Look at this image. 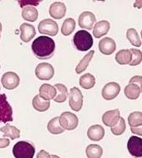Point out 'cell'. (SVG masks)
I'll use <instances>...</instances> for the list:
<instances>
[{"label":"cell","instance_id":"44dd1931","mask_svg":"<svg viewBox=\"0 0 142 158\" xmlns=\"http://www.w3.org/2000/svg\"><path fill=\"white\" fill-rule=\"evenodd\" d=\"M39 95L46 101H50L54 99L56 96V89L49 84H43L40 87Z\"/></svg>","mask_w":142,"mask_h":158},{"label":"cell","instance_id":"7a4b0ae2","mask_svg":"<svg viewBox=\"0 0 142 158\" xmlns=\"http://www.w3.org/2000/svg\"><path fill=\"white\" fill-rule=\"evenodd\" d=\"M73 41L76 48L81 52L88 51L93 44L92 35L85 30L77 31L74 35Z\"/></svg>","mask_w":142,"mask_h":158},{"label":"cell","instance_id":"5bb4252c","mask_svg":"<svg viewBox=\"0 0 142 158\" xmlns=\"http://www.w3.org/2000/svg\"><path fill=\"white\" fill-rule=\"evenodd\" d=\"M67 12V6L63 2H55L51 5L49 14L54 19H62L64 18Z\"/></svg>","mask_w":142,"mask_h":158},{"label":"cell","instance_id":"d6986e66","mask_svg":"<svg viewBox=\"0 0 142 158\" xmlns=\"http://www.w3.org/2000/svg\"><path fill=\"white\" fill-rule=\"evenodd\" d=\"M124 94L126 97L130 100H136L141 94V87L135 83L130 82L126 85L124 89Z\"/></svg>","mask_w":142,"mask_h":158},{"label":"cell","instance_id":"484cf974","mask_svg":"<svg viewBox=\"0 0 142 158\" xmlns=\"http://www.w3.org/2000/svg\"><path fill=\"white\" fill-rule=\"evenodd\" d=\"M94 53H95L94 51H90L88 54H86L84 56V58L79 62V63L77 64V67H76L75 70L77 74H81L82 72H84L86 70L87 67H88L90 61L92 60V57H93Z\"/></svg>","mask_w":142,"mask_h":158},{"label":"cell","instance_id":"277c9868","mask_svg":"<svg viewBox=\"0 0 142 158\" xmlns=\"http://www.w3.org/2000/svg\"><path fill=\"white\" fill-rule=\"evenodd\" d=\"M13 121V109L6 94H0V123Z\"/></svg>","mask_w":142,"mask_h":158},{"label":"cell","instance_id":"f1b7e54d","mask_svg":"<svg viewBox=\"0 0 142 158\" xmlns=\"http://www.w3.org/2000/svg\"><path fill=\"white\" fill-rule=\"evenodd\" d=\"M86 155L88 158H100L103 155V149L99 145L91 144L86 148Z\"/></svg>","mask_w":142,"mask_h":158},{"label":"cell","instance_id":"74e56055","mask_svg":"<svg viewBox=\"0 0 142 158\" xmlns=\"http://www.w3.org/2000/svg\"><path fill=\"white\" fill-rule=\"evenodd\" d=\"M131 131L133 134H136L137 135H142V130L141 127H133L131 128Z\"/></svg>","mask_w":142,"mask_h":158},{"label":"cell","instance_id":"4316f807","mask_svg":"<svg viewBox=\"0 0 142 158\" xmlns=\"http://www.w3.org/2000/svg\"><path fill=\"white\" fill-rule=\"evenodd\" d=\"M47 130L50 133L53 135H59V134L63 133L65 131L60 125L59 117H55L49 121L47 124Z\"/></svg>","mask_w":142,"mask_h":158},{"label":"cell","instance_id":"30bf717a","mask_svg":"<svg viewBox=\"0 0 142 158\" xmlns=\"http://www.w3.org/2000/svg\"><path fill=\"white\" fill-rule=\"evenodd\" d=\"M142 139L137 136L130 137L127 143L128 150L132 156L141 158L142 156Z\"/></svg>","mask_w":142,"mask_h":158},{"label":"cell","instance_id":"2e32d148","mask_svg":"<svg viewBox=\"0 0 142 158\" xmlns=\"http://www.w3.org/2000/svg\"><path fill=\"white\" fill-rule=\"evenodd\" d=\"M21 40L22 41L28 43L36 35V29L33 25L28 23H23L20 26Z\"/></svg>","mask_w":142,"mask_h":158},{"label":"cell","instance_id":"3957f363","mask_svg":"<svg viewBox=\"0 0 142 158\" xmlns=\"http://www.w3.org/2000/svg\"><path fill=\"white\" fill-rule=\"evenodd\" d=\"M13 154L15 158H33L35 147L30 142L21 141L13 147Z\"/></svg>","mask_w":142,"mask_h":158},{"label":"cell","instance_id":"9c48e42d","mask_svg":"<svg viewBox=\"0 0 142 158\" xmlns=\"http://www.w3.org/2000/svg\"><path fill=\"white\" fill-rule=\"evenodd\" d=\"M2 86L6 89L12 90L16 89L20 83V77L14 72H6L1 78Z\"/></svg>","mask_w":142,"mask_h":158},{"label":"cell","instance_id":"ba28073f","mask_svg":"<svg viewBox=\"0 0 142 158\" xmlns=\"http://www.w3.org/2000/svg\"><path fill=\"white\" fill-rule=\"evenodd\" d=\"M39 32L42 34L49 36H56L59 32V25L52 19H44L40 22L38 25Z\"/></svg>","mask_w":142,"mask_h":158},{"label":"cell","instance_id":"4dcf8cb0","mask_svg":"<svg viewBox=\"0 0 142 158\" xmlns=\"http://www.w3.org/2000/svg\"><path fill=\"white\" fill-rule=\"evenodd\" d=\"M128 123L130 128L138 127L142 125V113L141 111H134L128 116Z\"/></svg>","mask_w":142,"mask_h":158},{"label":"cell","instance_id":"e0dca14e","mask_svg":"<svg viewBox=\"0 0 142 158\" xmlns=\"http://www.w3.org/2000/svg\"><path fill=\"white\" fill-rule=\"evenodd\" d=\"M105 131L102 126L100 125H93V126L90 127L87 131V135L88 138L92 141L97 142L103 139L104 137Z\"/></svg>","mask_w":142,"mask_h":158},{"label":"cell","instance_id":"ffe728a7","mask_svg":"<svg viewBox=\"0 0 142 158\" xmlns=\"http://www.w3.org/2000/svg\"><path fill=\"white\" fill-rule=\"evenodd\" d=\"M110 29V23L108 21H99L94 25L93 35L95 38H100L106 35Z\"/></svg>","mask_w":142,"mask_h":158},{"label":"cell","instance_id":"8fae6325","mask_svg":"<svg viewBox=\"0 0 142 158\" xmlns=\"http://www.w3.org/2000/svg\"><path fill=\"white\" fill-rule=\"evenodd\" d=\"M96 22V18L93 13L90 11H85L81 13L78 19V25L82 29L91 30Z\"/></svg>","mask_w":142,"mask_h":158},{"label":"cell","instance_id":"7402d4cb","mask_svg":"<svg viewBox=\"0 0 142 158\" xmlns=\"http://www.w3.org/2000/svg\"><path fill=\"white\" fill-rule=\"evenodd\" d=\"M54 87L56 89V96L54 98L55 101L57 103L65 102L68 97V90L65 85L55 84Z\"/></svg>","mask_w":142,"mask_h":158},{"label":"cell","instance_id":"e575fe53","mask_svg":"<svg viewBox=\"0 0 142 158\" xmlns=\"http://www.w3.org/2000/svg\"><path fill=\"white\" fill-rule=\"evenodd\" d=\"M141 81H142L141 76H134V77H133L130 80V82L135 83V84L138 85L140 87H141Z\"/></svg>","mask_w":142,"mask_h":158},{"label":"cell","instance_id":"9a60e30c","mask_svg":"<svg viewBox=\"0 0 142 158\" xmlns=\"http://www.w3.org/2000/svg\"><path fill=\"white\" fill-rule=\"evenodd\" d=\"M99 49L102 54L107 56L112 55L116 49V44L112 38H103L99 43Z\"/></svg>","mask_w":142,"mask_h":158},{"label":"cell","instance_id":"83f0119b","mask_svg":"<svg viewBox=\"0 0 142 158\" xmlns=\"http://www.w3.org/2000/svg\"><path fill=\"white\" fill-rule=\"evenodd\" d=\"M80 85L85 89L93 88L95 84V78L92 74H85L80 77Z\"/></svg>","mask_w":142,"mask_h":158},{"label":"cell","instance_id":"6da1fadb","mask_svg":"<svg viewBox=\"0 0 142 158\" xmlns=\"http://www.w3.org/2000/svg\"><path fill=\"white\" fill-rule=\"evenodd\" d=\"M32 50L38 59H50L55 50V43L52 38L46 36H39L32 44Z\"/></svg>","mask_w":142,"mask_h":158},{"label":"cell","instance_id":"ab89813d","mask_svg":"<svg viewBox=\"0 0 142 158\" xmlns=\"http://www.w3.org/2000/svg\"><path fill=\"white\" fill-rule=\"evenodd\" d=\"M0 31H2V24L0 23Z\"/></svg>","mask_w":142,"mask_h":158},{"label":"cell","instance_id":"52a82bcc","mask_svg":"<svg viewBox=\"0 0 142 158\" xmlns=\"http://www.w3.org/2000/svg\"><path fill=\"white\" fill-rule=\"evenodd\" d=\"M35 73H36V77L40 80L48 81L54 76L55 70L52 65H51L50 63H42L37 65Z\"/></svg>","mask_w":142,"mask_h":158},{"label":"cell","instance_id":"60d3db41","mask_svg":"<svg viewBox=\"0 0 142 158\" xmlns=\"http://www.w3.org/2000/svg\"><path fill=\"white\" fill-rule=\"evenodd\" d=\"M0 32H1V31H0ZM0 36H1V34H0Z\"/></svg>","mask_w":142,"mask_h":158},{"label":"cell","instance_id":"8d00e7d4","mask_svg":"<svg viewBox=\"0 0 142 158\" xmlns=\"http://www.w3.org/2000/svg\"><path fill=\"white\" fill-rule=\"evenodd\" d=\"M36 158H51V156L47 152H46L45 150L42 149V150H40V152L37 153Z\"/></svg>","mask_w":142,"mask_h":158},{"label":"cell","instance_id":"d6a6232c","mask_svg":"<svg viewBox=\"0 0 142 158\" xmlns=\"http://www.w3.org/2000/svg\"><path fill=\"white\" fill-rule=\"evenodd\" d=\"M126 122H125V119L123 118H119V122L116 125H115L114 127H111L112 130V132L115 135H121L124 133L125 131H126Z\"/></svg>","mask_w":142,"mask_h":158},{"label":"cell","instance_id":"f546056e","mask_svg":"<svg viewBox=\"0 0 142 158\" xmlns=\"http://www.w3.org/2000/svg\"><path fill=\"white\" fill-rule=\"evenodd\" d=\"M76 27V22L73 18H67L64 21L61 28V32L63 35L67 36H70L74 31Z\"/></svg>","mask_w":142,"mask_h":158},{"label":"cell","instance_id":"7c38bea8","mask_svg":"<svg viewBox=\"0 0 142 158\" xmlns=\"http://www.w3.org/2000/svg\"><path fill=\"white\" fill-rule=\"evenodd\" d=\"M120 85L116 82H109L104 85L102 90V97L106 101H112L119 95Z\"/></svg>","mask_w":142,"mask_h":158},{"label":"cell","instance_id":"836d02e7","mask_svg":"<svg viewBox=\"0 0 142 158\" xmlns=\"http://www.w3.org/2000/svg\"><path fill=\"white\" fill-rule=\"evenodd\" d=\"M130 52L132 53V60L130 62V66H137L141 63L142 61V52L141 51L137 49L131 48Z\"/></svg>","mask_w":142,"mask_h":158},{"label":"cell","instance_id":"ac0fdd59","mask_svg":"<svg viewBox=\"0 0 142 158\" xmlns=\"http://www.w3.org/2000/svg\"><path fill=\"white\" fill-rule=\"evenodd\" d=\"M22 18L28 22H36L38 18V10L34 6L28 5L24 6L22 13Z\"/></svg>","mask_w":142,"mask_h":158},{"label":"cell","instance_id":"5b68a950","mask_svg":"<svg viewBox=\"0 0 142 158\" xmlns=\"http://www.w3.org/2000/svg\"><path fill=\"white\" fill-rule=\"evenodd\" d=\"M59 123L62 127L67 131H73L76 129L78 125V118L75 114L65 111L62 113L59 118Z\"/></svg>","mask_w":142,"mask_h":158},{"label":"cell","instance_id":"603a6c76","mask_svg":"<svg viewBox=\"0 0 142 158\" xmlns=\"http://www.w3.org/2000/svg\"><path fill=\"white\" fill-rule=\"evenodd\" d=\"M0 131L3 134L4 137H8L12 140L20 138V131L17 127L7 124L6 126L0 128Z\"/></svg>","mask_w":142,"mask_h":158},{"label":"cell","instance_id":"1f68e13d","mask_svg":"<svg viewBox=\"0 0 142 158\" xmlns=\"http://www.w3.org/2000/svg\"><path fill=\"white\" fill-rule=\"evenodd\" d=\"M126 37L128 40L130 42V44L136 47H140L141 46V39L139 36L137 30L135 29H129L126 32Z\"/></svg>","mask_w":142,"mask_h":158},{"label":"cell","instance_id":"b9f144b4","mask_svg":"<svg viewBox=\"0 0 142 158\" xmlns=\"http://www.w3.org/2000/svg\"></svg>","mask_w":142,"mask_h":158},{"label":"cell","instance_id":"d4e9b609","mask_svg":"<svg viewBox=\"0 0 142 158\" xmlns=\"http://www.w3.org/2000/svg\"><path fill=\"white\" fill-rule=\"evenodd\" d=\"M33 106L36 111L42 112L50 108V101L43 99L40 95H36L33 100Z\"/></svg>","mask_w":142,"mask_h":158},{"label":"cell","instance_id":"cb8c5ba5","mask_svg":"<svg viewBox=\"0 0 142 158\" xmlns=\"http://www.w3.org/2000/svg\"><path fill=\"white\" fill-rule=\"evenodd\" d=\"M115 60L120 65L130 64L132 60V53L127 49L120 50L115 55Z\"/></svg>","mask_w":142,"mask_h":158},{"label":"cell","instance_id":"4fadbf2b","mask_svg":"<svg viewBox=\"0 0 142 158\" xmlns=\"http://www.w3.org/2000/svg\"><path fill=\"white\" fill-rule=\"evenodd\" d=\"M120 118V111L119 109L106 111L102 116V121L105 126L112 127L118 123Z\"/></svg>","mask_w":142,"mask_h":158},{"label":"cell","instance_id":"8992f818","mask_svg":"<svg viewBox=\"0 0 142 158\" xmlns=\"http://www.w3.org/2000/svg\"><path fill=\"white\" fill-rule=\"evenodd\" d=\"M69 96V104L71 109L78 111L83 106V95L81 90L77 87L70 89Z\"/></svg>","mask_w":142,"mask_h":158},{"label":"cell","instance_id":"d590c367","mask_svg":"<svg viewBox=\"0 0 142 158\" xmlns=\"http://www.w3.org/2000/svg\"><path fill=\"white\" fill-rule=\"evenodd\" d=\"M10 139L8 138H0V148H6L9 146Z\"/></svg>","mask_w":142,"mask_h":158},{"label":"cell","instance_id":"f35d334b","mask_svg":"<svg viewBox=\"0 0 142 158\" xmlns=\"http://www.w3.org/2000/svg\"><path fill=\"white\" fill-rule=\"evenodd\" d=\"M51 158H61V157H59V156H57V155H52V156H51Z\"/></svg>","mask_w":142,"mask_h":158}]
</instances>
